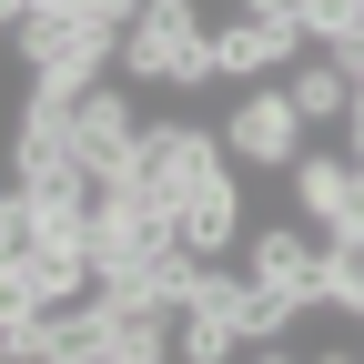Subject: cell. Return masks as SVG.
<instances>
[{
    "mask_svg": "<svg viewBox=\"0 0 364 364\" xmlns=\"http://www.w3.org/2000/svg\"><path fill=\"white\" fill-rule=\"evenodd\" d=\"M122 81H162V91H203V81H223L213 31H203L193 0H142V21L122 31Z\"/></svg>",
    "mask_w": 364,
    "mask_h": 364,
    "instance_id": "6da1fadb",
    "label": "cell"
},
{
    "mask_svg": "<svg viewBox=\"0 0 364 364\" xmlns=\"http://www.w3.org/2000/svg\"><path fill=\"white\" fill-rule=\"evenodd\" d=\"M304 112H294V91H273V81H253L243 91V112L223 122V142H233V162H263V172H294L304 162Z\"/></svg>",
    "mask_w": 364,
    "mask_h": 364,
    "instance_id": "7a4b0ae2",
    "label": "cell"
},
{
    "mask_svg": "<svg viewBox=\"0 0 364 364\" xmlns=\"http://www.w3.org/2000/svg\"><path fill=\"white\" fill-rule=\"evenodd\" d=\"M0 294H21V304H41V314H51V304H81V294H102V273H91V253L81 243H31L21 263H0Z\"/></svg>",
    "mask_w": 364,
    "mask_h": 364,
    "instance_id": "3957f363",
    "label": "cell"
},
{
    "mask_svg": "<svg viewBox=\"0 0 364 364\" xmlns=\"http://www.w3.org/2000/svg\"><path fill=\"white\" fill-rule=\"evenodd\" d=\"M253 284L284 294V304H324V233H294V223H273V233H253Z\"/></svg>",
    "mask_w": 364,
    "mask_h": 364,
    "instance_id": "277c9868",
    "label": "cell"
},
{
    "mask_svg": "<svg viewBox=\"0 0 364 364\" xmlns=\"http://www.w3.org/2000/svg\"><path fill=\"white\" fill-rule=\"evenodd\" d=\"M81 162V112L51 102V91H31V112H21V152H11V182H51Z\"/></svg>",
    "mask_w": 364,
    "mask_h": 364,
    "instance_id": "5b68a950",
    "label": "cell"
},
{
    "mask_svg": "<svg viewBox=\"0 0 364 364\" xmlns=\"http://www.w3.org/2000/svg\"><path fill=\"white\" fill-rule=\"evenodd\" d=\"M364 203V162L354 152H314V162H294V213L324 233V223H344Z\"/></svg>",
    "mask_w": 364,
    "mask_h": 364,
    "instance_id": "8992f818",
    "label": "cell"
},
{
    "mask_svg": "<svg viewBox=\"0 0 364 364\" xmlns=\"http://www.w3.org/2000/svg\"><path fill=\"white\" fill-rule=\"evenodd\" d=\"M81 162H102V172H132V152H142V122H132V102L102 81V91H81Z\"/></svg>",
    "mask_w": 364,
    "mask_h": 364,
    "instance_id": "52a82bcc",
    "label": "cell"
},
{
    "mask_svg": "<svg viewBox=\"0 0 364 364\" xmlns=\"http://www.w3.org/2000/svg\"><path fill=\"white\" fill-rule=\"evenodd\" d=\"M294 51H304V41H294V31H273V21H253V11L213 31V61H223V81H273Z\"/></svg>",
    "mask_w": 364,
    "mask_h": 364,
    "instance_id": "ba28073f",
    "label": "cell"
},
{
    "mask_svg": "<svg viewBox=\"0 0 364 364\" xmlns=\"http://www.w3.org/2000/svg\"><path fill=\"white\" fill-rule=\"evenodd\" d=\"M41 364H112V304H102V294L51 304V324H41Z\"/></svg>",
    "mask_w": 364,
    "mask_h": 364,
    "instance_id": "9c48e42d",
    "label": "cell"
},
{
    "mask_svg": "<svg viewBox=\"0 0 364 364\" xmlns=\"http://www.w3.org/2000/svg\"><path fill=\"white\" fill-rule=\"evenodd\" d=\"M233 233H243V203H233V162H223V172H203L193 193H182V243H203V253L223 263Z\"/></svg>",
    "mask_w": 364,
    "mask_h": 364,
    "instance_id": "30bf717a",
    "label": "cell"
},
{
    "mask_svg": "<svg viewBox=\"0 0 364 364\" xmlns=\"http://www.w3.org/2000/svg\"><path fill=\"white\" fill-rule=\"evenodd\" d=\"M284 91H294V112H304V122H344L364 81H354V71L324 51V61H294V81H284Z\"/></svg>",
    "mask_w": 364,
    "mask_h": 364,
    "instance_id": "8fae6325",
    "label": "cell"
},
{
    "mask_svg": "<svg viewBox=\"0 0 364 364\" xmlns=\"http://www.w3.org/2000/svg\"><path fill=\"white\" fill-rule=\"evenodd\" d=\"M324 304L364 324V253H354V243H324Z\"/></svg>",
    "mask_w": 364,
    "mask_h": 364,
    "instance_id": "7c38bea8",
    "label": "cell"
},
{
    "mask_svg": "<svg viewBox=\"0 0 364 364\" xmlns=\"http://www.w3.org/2000/svg\"><path fill=\"white\" fill-rule=\"evenodd\" d=\"M233 354H243V334L223 314H182V364H233Z\"/></svg>",
    "mask_w": 364,
    "mask_h": 364,
    "instance_id": "4fadbf2b",
    "label": "cell"
},
{
    "mask_svg": "<svg viewBox=\"0 0 364 364\" xmlns=\"http://www.w3.org/2000/svg\"><path fill=\"white\" fill-rule=\"evenodd\" d=\"M41 324H51V314H41V304H21V294H0V354H11V364H41Z\"/></svg>",
    "mask_w": 364,
    "mask_h": 364,
    "instance_id": "5bb4252c",
    "label": "cell"
},
{
    "mask_svg": "<svg viewBox=\"0 0 364 364\" xmlns=\"http://www.w3.org/2000/svg\"><path fill=\"white\" fill-rule=\"evenodd\" d=\"M354 31H364V0H314V41H324V51H344Z\"/></svg>",
    "mask_w": 364,
    "mask_h": 364,
    "instance_id": "9a60e30c",
    "label": "cell"
},
{
    "mask_svg": "<svg viewBox=\"0 0 364 364\" xmlns=\"http://www.w3.org/2000/svg\"><path fill=\"white\" fill-rule=\"evenodd\" d=\"M253 21H273V31H294V41H314V0H243Z\"/></svg>",
    "mask_w": 364,
    "mask_h": 364,
    "instance_id": "2e32d148",
    "label": "cell"
},
{
    "mask_svg": "<svg viewBox=\"0 0 364 364\" xmlns=\"http://www.w3.org/2000/svg\"><path fill=\"white\" fill-rule=\"evenodd\" d=\"M41 11H61V0H0V21H11V31H21V21H41Z\"/></svg>",
    "mask_w": 364,
    "mask_h": 364,
    "instance_id": "e0dca14e",
    "label": "cell"
},
{
    "mask_svg": "<svg viewBox=\"0 0 364 364\" xmlns=\"http://www.w3.org/2000/svg\"><path fill=\"white\" fill-rule=\"evenodd\" d=\"M91 11H102V21H122V31H132V21H142V0H91Z\"/></svg>",
    "mask_w": 364,
    "mask_h": 364,
    "instance_id": "ac0fdd59",
    "label": "cell"
},
{
    "mask_svg": "<svg viewBox=\"0 0 364 364\" xmlns=\"http://www.w3.org/2000/svg\"><path fill=\"white\" fill-rule=\"evenodd\" d=\"M314 364H364V354H344V344H334V354H314Z\"/></svg>",
    "mask_w": 364,
    "mask_h": 364,
    "instance_id": "d6986e66",
    "label": "cell"
},
{
    "mask_svg": "<svg viewBox=\"0 0 364 364\" xmlns=\"http://www.w3.org/2000/svg\"><path fill=\"white\" fill-rule=\"evenodd\" d=\"M263 364H294V354H273V344H263Z\"/></svg>",
    "mask_w": 364,
    "mask_h": 364,
    "instance_id": "ffe728a7",
    "label": "cell"
}]
</instances>
